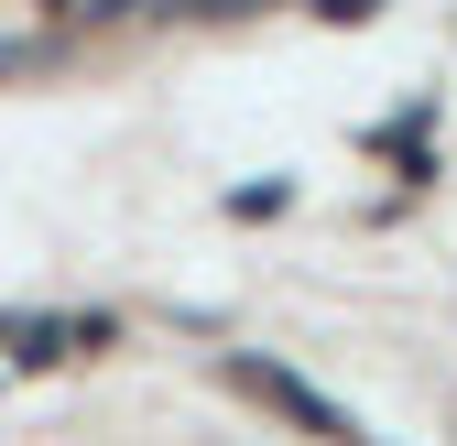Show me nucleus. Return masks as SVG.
Returning <instances> with one entry per match:
<instances>
[{
  "label": "nucleus",
  "instance_id": "nucleus-1",
  "mask_svg": "<svg viewBox=\"0 0 457 446\" xmlns=\"http://www.w3.org/2000/svg\"><path fill=\"white\" fill-rule=\"evenodd\" d=\"M228 381H240L251 403H272L283 425H305V435H360V425H349V403L305 392V381H295V370H272V359H228Z\"/></svg>",
  "mask_w": 457,
  "mask_h": 446
},
{
  "label": "nucleus",
  "instance_id": "nucleus-2",
  "mask_svg": "<svg viewBox=\"0 0 457 446\" xmlns=\"http://www.w3.org/2000/svg\"><path fill=\"white\" fill-rule=\"evenodd\" d=\"M316 12H337V22H370V12H381V0H316Z\"/></svg>",
  "mask_w": 457,
  "mask_h": 446
}]
</instances>
